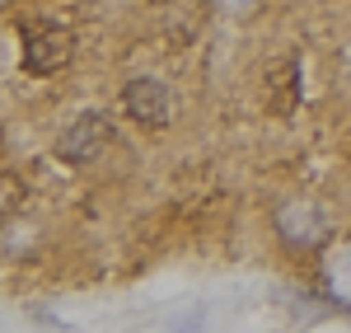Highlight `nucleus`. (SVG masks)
<instances>
[{
	"instance_id": "39448f33",
	"label": "nucleus",
	"mask_w": 351,
	"mask_h": 333,
	"mask_svg": "<svg viewBox=\"0 0 351 333\" xmlns=\"http://www.w3.org/2000/svg\"><path fill=\"white\" fill-rule=\"evenodd\" d=\"M300 94H304V80H300V56H281L267 71V108L271 117H295Z\"/></svg>"
},
{
	"instance_id": "0eeeda50",
	"label": "nucleus",
	"mask_w": 351,
	"mask_h": 333,
	"mask_svg": "<svg viewBox=\"0 0 351 333\" xmlns=\"http://www.w3.org/2000/svg\"><path fill=\"white\" fill-rule=\"evenodd\" d=\"M155 5H164V0H155Z\"/></svg>"
},
{
	"instance_id": "20e7f679",
	"label": "nucleus",
	"mask_w": 351,
	"mask_h": 333,
	"mask_svg": "<svg viewBox=\"0 0 351 333\" xmlns=\"http://www.w3.org/2000/svg\"><path fill=\"white\" fill-rule=\"evenodd\" d=\"M122 108H127V117H136L141 127H169V117H173V94H169V84L155 80V76H136V80H127V89H122Z\"/></svg>"
},
{
	"instance_id": "7ed1b4c3",
	"label": "nucleus",
	"mask_w": 351,
	"mask_h": 333,
	"mask_svg": "<svg viewBox=\"0 0 351 333\" xmlns=\"http://www.w3.org/2000/svg\"><path fill=\"white\" fill-rule=\"evenodd\" d=\"M276 235L291 253H314L328 240V221L314 202H291V207L276 211Z\"/></svg>"
},
{
	"instance_id": "f03ea898",
	"label": "nucleus",
	"mask_w": 351,
	"mask_h": 333,
	"mask_svg": "<svg viewBox=\"0 0 351 333\" xmlns=\"http://www.w3.org/2000/svg\"><path fill=\"white\" fill-rule=\"evenodd\" d=\"M112 146H117L112 117H104V113H84V117H75V122L56 137V155H61L66 165H94L99 155H108Z\"/></svg>"
},
{
	"instance_id": "423d86ee",
	"label": "nucleus",
	"mask_w": 351,
	"mask_h": 333,
	"mask_svg": "<svg viewBox=\"0 0 351 333\" xmlns=\"http://www.w3.org/2000/svg\"><path fill=\"white\" fill-rule=\"evenodd\" d=\"M19 197H24V188H19V179L14 174H0V221L19 207Z\"/></svg>"
},
{
	"instance_id": "f257e3e1",
	"label": "nucleus",
	"mask_w": 351,
	"mask_h": 333,
	"mask_svg": "<svg viewBox=\"0 0 351 333\" xmlns=\"http://www.w3.org/2000/svg\"><path fill=\"white\" fill-rule=\"evenodd\" d=\"M19 38H24L28 76H52L61 66H71V56H75V33L66 24H56V19H28L19 28Z\"/></svg>"
}]
</instances>
